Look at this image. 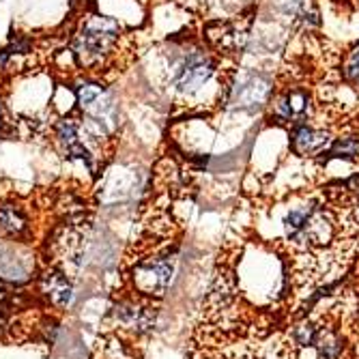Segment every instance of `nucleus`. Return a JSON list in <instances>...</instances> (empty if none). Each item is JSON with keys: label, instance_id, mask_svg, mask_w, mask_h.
I'll list each match as a JSON object with an SVG mask.
<instances>
[{"label": "nucleus", "instance_id": "obj_10", "mask_svg": "<svg viewBox=\"0 0 359 359\" xmlns=\"http://www.w3.org/2000/svg\"><path fill=\"white\" fill-rule=\"evenodd\" d=\"M314 346H316L320 359H340L342 348H344L342 338L336 332H318Z\"/></svg>", "mask_w": 359, "mask_h": 359}, {"label": "nucleus", "instance_id": "obj_2", "mask_svg": "<svg viewBox=\"0 0 359 359\" xmlns=\"http://www.w3.org/2000/svg\"><path fill=\"white\" fill-rule=\"evenodd\" d=\"M286 237L306 245H325L334 237V222L330 213L318 205H308L288 211L284 217Z\"/></svg>", "mask_w": 359, "mask_h": 359}, {"label": "nucleus", "instance_id": "obj_6", "mask_svg": "<svg viewBox=\"0 0 359 359\" xmlns=\"http://www.w3.org/2000/svg\"><path fill=\"white\" fill-rule=\"evenodd\" d=\"M310 114V93L304 88H292L280 95L273 102V112L271 116L278 123H288V125H302Z\"/></svg>", "mask_w": 359, "mask_h": 359}, {"label": "nucleus", "instance_id": "obj_8", "mask_svg": "<svg viewBox=\"0 0 359 359\" xmlns=\"http://www.w3.org/2000/svg\"><path fill=\"white\" fill-rule=\"evenodd\" d=\"M138 284L144 292H161L166 290L168 282H170V273H172V267L166 263V260H155V263H147V265H140L138 267Z\"/></svg>", "mask_w": 359, "mask_h": 359}, {"label": "nucleus", "instance_id": "obj_4", "mask_svg": "<svg viewBox=\"0 0 359 359\" xmlns=\"http://www.w3.org/2000/svg\"><path fill=\"white\" fill-rule=\"evenodd\" d=\"M76 97L80 108L88 114L90 121L100 123L106 129H112L116 125V116H118L116 104L112 100V95L102 84L84 82L76 88Z\"/></svg>", "mask_w": 359, "mask_h": 359}, {"label": "nucleus", "instance_id": "obj_9", "mask_svg": "<svg viewBox=\"0 0 359 359\" xmlns=\"http://www.w3.org/2000/svg\"><path fill=\"white\" fill-rule=\"evenodd\" d=\"M0 233L15 239L28 235V219L20 207L0 205Z\"/></svg>", "mask_w": 359, "mask_h": 359}, {"label": "nucleus", "instance_id": "obj_11", "mask_svg": "<svg viewBox=\"0 0 359 359\" xmlns=\"http://www.w3.org/2000/svg\"><path fill=\"white\" fill-rule=\"evenodd\" d=\"M330 157L334 159H357L359 157V138L357 136H346V138H338L330 151Z\"/></svg>", "mask_w": 359, "mask_h": 359}, {"label": "nucleus", "instance_id": "obj_5", "mask_svg": "<svg viewBox=\"0 0 359 359\" xmlns=\"http://www.w3.org/2000/svg\"><path fill=\"white\" fill-rule=\"evenodd\" d=\"M271 80L263 74H245L237 80V84L233 86V95H231V104L237 110H245V112H254L260 110L271 97Z\"/></svg>", "mask_w": 359, "mask_h": 359}, {"label": "nucleus", "instance_id": "obj_13", "mask_svg": "<svg viewBox=\"0 0 359 359\" xmlns=\"http://www.w3.org/2000/svg\"><path fill=\"white\" fill-rule=\"evenodd\" d=\"M5 127V114H3V104H0V132H3Z\"/></svg>", "mask_w": 359, "mask_h": 359}, {"label": "nucleus", "instance_id": "obj_3", "mask_svg": "<svg viewBox=\"0 0 359 359\" xmlns=\"http://www.w3.org/2000/svg\"><path fill=\"white\" fill-rule=\"evenodd\" d=\"M213 72V62L205 52L189 50L172 65V84L181 95H194L211 80Z\"/></svg>", "mask_w": 359, "mask_h": 359}, {"label": "nucleus", "instance_id": "obj_12", "mask_svg": "<svg viewBox=\"0 0 359 359\" xmlns=\"http://www.w3.org/2000/svg\"><path fill=\"white\" fill-rule=\"evenodd\" d=\"M344 76L351 84L359 86V43L353 46V50L348 52L346 56V62H344Z\"/></svg>", "mask_w": 359, "mask_h": 359}, {"label": "nucleus", "instance_id": "obj_1", "mask_svg": "<svg viewBox=\"0 0 359 359\" xmlns=\"http://www.w3.org/2000/svg\"><path fill=\"white\" fill-rule=\"evenodd\" d=\"M118 35V22L104 15H88L74 37V54L82 67H90L102 62L114 50Z\"/></svg>", "mask_w": 359, "mask_h": 359}, {"label": "nucleus", "instance_id": "obj_7", "mask_svg": "<svg viewBox=\"0 0 359 359\" xmlns=\"http://www.w3.org/2000/svg\"><path fill=\"white\" fill-rule=\"evenodd\" d=\"M290 144H292V151L302 157H316V155L327 153L330 147L334 144V140L327 132H323V129L299 125V127H295V132H292Z\"/></svg>", "mask_w": 359, "mask_h": 359}]
</instances>
